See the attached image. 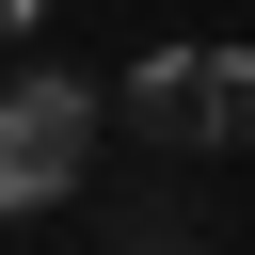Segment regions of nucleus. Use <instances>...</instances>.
I'll use <instances>...</instances> for the list:
<instances>
[{"label":"nucleus","mask_w":255,"mask_h":255,"mask_svg":"<svg viewBox=\"0 0 255 255\" xmlns=\"http://www.w3.org/2000/svg\"><path fill=\"white\" fill-rule=\"evenodd\" d=\"M32 16H48V0H0V32H32Z\"/></svg>","instance_id":"obj_2"},{"label":"nucleus","mask_w":255,"mask_h":255,"mask_svg":"<svg viewBox=\"0 0 255 255\" xmlns=\"http://www.w3.org/2000/svg\"><path fill=\"white\" fill-rule=\"evenodd\" d=\"M96 159V96L80 80H16L0 96V207H64Z\"/></svg>","instance_id":"obj_1"}]
</instances>
